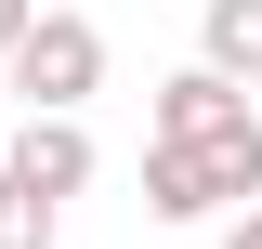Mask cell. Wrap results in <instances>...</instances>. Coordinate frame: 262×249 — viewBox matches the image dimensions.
I'll return each instance as SVG.
<instances>
[{
  "instance_id": "cell-7",
  "label": "cell",
  "mask_w": 262,
  "mask_h": 249,
  "mask_svg": "<svg viewBox=\"0 0 262 249\" xmlns=\"http://www.w3.org/2000/svg\"><path fill=\"white\" fill-rule=\"evenodd\" d=\"M210 249H262V197H236V210H223V236H210Z\"/></svg>"
},
{
  "instance_id": "cell-2",
  "label": "cell",
  "mask_w": 262,
  "mask_h": 249,
  "mask_svg": "<svg viewBox=\"0 0 262 249\" xmlns=\"http://www.w3.org/2000/svg\"><path fill=\"white\" fill-rule=\"evenodd\" d=\"M0 79H13L27 105H92L105 92V27L92 13H27L13 53H0Z\"/></svg>"
},
{
  "instance_id": "cell-1",
  "label": "cell",
  "mask_w": 262,
  "mask_h": 249,
  "mask_svg": "<svg viewBox=\"0 0 262 249\" xmlns=\"http://www.w3.org/2000/svg\"><path fill=\"white\" fill-rule=\"evenodd\" d=\"M236 197H262V105L223 131H144V210L158 223H223Z\"/></svg>"
},
{
  "instance_id": "cell-4",
  "label": "cell",
  "mask_w": 262,
  "mask_h": 249,
  "mask_svg": "<svg viewBox=\"0 0 262 249\" xmlns=\"http://www.w3.org/2000/svg\"><path fill=\"white\" fill-rule=\"evenodd\" d=\"M223 118H249V79H223V66H170L144 92V131H223Z\"/></svg>"
},
{
  "instance_id": "cell-6",
  "label": "cell",
  "mask_w": 262,
  "mask_h": 249,
  "mask_svg": "<svg viewBox=\"0 0 262 249\" xmlns=\"http://www.w3.org/2000/svg\"><path fill=\"white\" fill-rule=\"evenodd\" d=\"M0 249H66V197H39L27 171H0Z\"/></svg>"
},
{
  "instance_id": "cell-5",
  "label": "cell",
  "mask_w": 262,
  "mask_h": 249,
  "mask_svg": "<svg viewBox=\"0 0 262 249\" xmlns=\"http://www.w3.org/2000/svg\"><path fill=\"white\" fill-rule=\"evenodd\" d=\"M196 66L262 79V0H210V13H196Z\"/></svg>"
},
{
  "instance_id": "cell-3",
  "label": "cell",
  "mask_w": 262,
  "mask_h": 249,
  "mask_svg": "<svg viewBox=\"0 0 262 249\" xmlns=\"http://www.w3.org/2000/svg\"><path fill=\"white\" fill-rule=\"evenodd\" d=\"M0 171H27L39 197H79L105 157H92V131H79V105H27V118H13V144H0Z\"/></svg>"
},
{
  "instance_id": "cell-8",
  "label": "cell",
  "mask_w": 262,
  "mask_h": 249,
  "mask_svg": "<svg viewBox=\"0 0 262 249\" xmlns=\"http://www.w3.org/2000/svg\"><path fill=\"white\" fill-rule=\"evenodd\" d=\"M27 13H39V0H0V53H13V27H27Z\"/></svg>"
}]
</instances>
